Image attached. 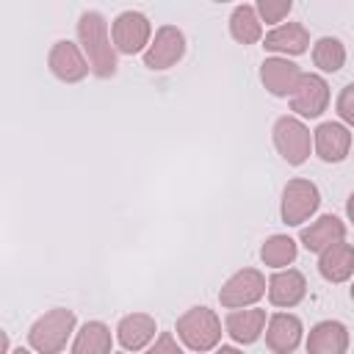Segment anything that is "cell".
I'll return each mask as SVG.
<instances>
[{
    "instance_id": "6da1fadb",
    "label": "cell",
    "mask_w": 354,
    "mask_h": 354,
    "mask_svg": "<svg viewBox=\"0 0 354 354\" xmlns=\"http://www.w3.org/2000/svg\"><path fill=\"white\" fill-rule=\"evenodd\" d=\"M77 44L83 47L91 75L100 80H108L116 75L119 61H116V47L108 30V19L100 11H83L77 19Z\"/></svg>"
},
{
    "instance_id": "7a4b0ae2",
    "label": "cell",
    "mask_w": 354,
    "mask_h": 354,
    "mask_svg": "<svg viewBox=\"0 0 354 354\" xmlns=\"http://www.w3.org/2000/svg\"><path fill=\"white\" fill-rule=\"evenodd\" d=\"M77 315L69 307H53L39 315L28 329V346L39 354H58L66 348L69 337L75 335Z\"/></svg>"
},
{
    "instance_id": "3957f363",
    "label": "cell",
    "mask_w": 354,
    "mask_h": 354,
    "mask_svg": "<svg viewBox=\"0 0 354 354\" xmlns=\"http://www.w3.org/2000/svg\"><path fill=\"white\" fill-rule=\"evenodd\" d=\"M174 332L180 337V343L188 348V351H210L221 343V318L216 315V310L205 307V304H196L191 310H185L177 324H174Z\"/></svg>"
},
{
    "instance_id": "277c9868",
    "label": "cell",
    "mask_w": 354,
    "mask_h": 354,
    "mask_svg": "<svg viewBox=\"0 0 354 354\" xmlns=\"http://www.w3.org/2000/svg\"><path fill=\"white\" fill-rule=\"evenodd\" d=\"M321 205V191L313 180L307 177H293L282 188V202H279V216L288 227H301L307 218L315 216Z\"/></svg>"
},
{
    "instance_id": "5b68a950",
    "label": "cell",
    "mask_w": 354,
    "mask_h": 354,
    "mask_svg": "<svg viewBox=\"0 0 354 354\" xmlns=\"http://www.w3.org/2000/svg\"><path fill=\"white\" fill-rule=\"evenodd\" d=\"M274 147L288 166H301L313 152V133L299 116H279L274 122Z\"/></svg>"
},
{
    "instance_id": "8992f818",
    "label": "cell",
    "mask_w": 354,
    "mask_h": 354,
    "mask_svg": "<svg viewBox=\"0 0 354 354\" xmlns=\"http://www.w3.org/2000/svg\"><path fill=\"white\" fill-rule=\"evenodd\" d=\"M268 290V279L260 268H241L235 271L218 290V301L227 310H238V307H252L257 304Z\"/></svg>"
},
{
    "instance_id": "52a82bcc",
    "label": "cell",
    "mask_w": 354,
    "mask_h": 354,
    "mask_svg": "<svg viewBox=\"0 0 354 354\" xmlns=\"http://www.w3.org/2000/svg\"><path fill=\"white\" fill-rule=\"evenodd\" d=\"M111 39H113L116 53H122V55L144 53L149 47V41H152V22L141 11H133V8L122 11L111 22Z\"/></svg>"
},
{
    "instance_id": "ba28073f",
    "label": "cell",
    "mask_w": 354,
    "mask_h": 354,
    "mask_svg": "<svg viewBox=\"0 0 354 354\" xmlns=\"http://www.w3.org/2000/svg\"><path fill=\"white\" fill-rule=\"evenodd\" d=\"M185 55V33L177 25H160L144 50V66L152 72L171 69Z\"/></svg>"
},
{
    "instance_id": "9c48e42d",
    "label": "cell",
    "mask_w": 354,
    "mask_h": 354,
    "mask_svg": "<svg viewBox=\"0 0 354 354\" xmlns=\"http://www.w3.org/2000/svg\"><path fill=\"white\" fill-rule=\"evenodd\" d=\"M290 100V111L301 119H318L329 108V83L315 72H301Z\"/></svg>"
},
{
    "instance_id": "30bf717a",
    "label": "cell",
    "mask_w": 354,
    "mask_h": 354,
    "mask_svg": "<svg viewBox=\"0 0 354 354\" xmlns=\"http://www.w3.org/2000/svg\"><path fill=\"white\" fill-rule=\"evenodd\" d=\"M47 66H50V72H53L61 83H80V80L91 72L83 47L75 44V41H69V39H58V41L50 47V53H47Z\"/></svg>"
},
{
    "instance_id": "8fae6325",
    "label": "cell",
    "mask_w": 354,
    "mask_h": 354,
    "mask_svg": "<svg viewBox=\"0 0 354 354\" xmlns=\"http://www.w3.org/2000/svg\"><path fill=\"white\" fill-rule=\"evenodd\" d=\"M313 149L324 163H340L351 155V130L346 122H321L313 130Z\"/></svg>"
},
{
    "instance_id": "7c38bea8",
    "label": "cell",
    "mask_w": 354,
    "mask_h": 354,
    "mask_svg": "<svg viewBox=\"0 0 354 354\" xmlns=\"http://www.w3.org/2000/svg\"><path fill=\"white\" fill-rule=\"evenodd\" d=\"M301 77V66L288 55H271L260 64V83L271 97H290Z\"/></svg>"
},
{
    "instance_id": "4fadbf2b",
    "label": "cell",
    "mask_w": 354,
    "mask_h": 354,
    "mask_svg": "<svg viewBox=\"0 0 354 354\" xmlns=\"http://www.w3.org/2000/svg\"><path fill=\"white\" fill-rule=\"evenodd\" d=\"M268 301L274 307H282V310H290L296 304L304 301L307 296V279L299 268H274V274L268 277Z\"/></svg>"
},
{
    "instance_id": "5bb4252c",
    "label": "cell",
    "mask_w": 354,
    "mask_h": 354,
    "mask_svg": "<svg viewBox=\"0 0 354 354\" xmlns=\"http://www.w3.org/2000/svg\"><path fill=\"white\" fill-rule=\"evenodd\" d=\"M266 346L274 354H290L301 346L304 337V324L293 313H274L266 324Z\"/></svg>"
},
{
    "instance_id": "9a60e30c",
    "label": "cell",
    "mask_w": 354,
    "mask_h": 354,
    "mask_svg": "<svg viewBox=\"0 0 354 354\" xmlns=\"http://www.w3.org/2000/svg\"><path fill=\"white\" fill-rule=\"evenodd\" d=\"M266 310L260 307H238V310H230L227 318H224V332L238 343V346H252L254 340H260V335L266 332Z\"/></svg>"
},
{
    "instance_id": "2e32d148",
    "label": "cell",
    "mask_w": 354,
    "mask_h": 354,
    "mask_svg": "<svg viewBox=\"0 0 354 354\" xmlns=\"http://www.w3.org/2000/svg\"><path fill=\"white\" fill-rule=\"evenodd\" d=\"M263 47L277 55H301L310 50V30L301 22H279L263 36Z\"/></svg>"
},
{
    "instance_id": "e0dca14e",
    "label": "cell",
    "mask_w": 354,
    "mask_h": 354,
    "mask_svg": "<svg viewBox=\"0 0 354 354\" xmlns=\"http://www.w3.org/2000/svg\"><path fill=\"white\" fill-rule=\"evenodd\" d=\"M158 335V321L149 313H130L116 324V340L124 351L147 348Z\"/></svg>"
},
{
    "instance_id": "ac0fdd59",
    "label": "cell",
    "mask_w": 354,
    "mask_h": 354,
    "mask_svg": "<svg viewBox=\"0 0 354 354\" xmlns=\"http://www.w3.org/2000/svg\"><path fill=\"white\" fill-rule=\"evenodd\" d=\"M304 346L310 354H346L348 351V326L335 318L318 321L310 329Z\"/></svg>"
},
{
    "instance_id": "d6986e66",
    "label": "cell",
    "mask_w": 354,
    "mask_h": 354,
    "mask_svg": "<svg viewBox=\"0 0 354 354\" xmlns=\"http://www.w3.org/2000/svg\"><path fill=\"white\" fill-rule=\"evenodd\" d=\"M337 241H346V224H343L335 213L318 216V218H315L310 227H304L301 235H299V243H301L307 252H313V254H321L326 246H332V243H337Z\"/></svg>"
},
{
    "instance_id": "ffe728a7",
    "label": "cell",
    "mask_w": 354,
    "mask_h": 354,
    "mask_svg": "<svg viewBox=\"0 0 354 354\" xmlns=\"http://www.w3.org/2000/svg\"><path fill=\"white\" fill-rule=\"evenodd\" d=\"M318 274L332 285H340V282L351 279L354 277V246L346 243V241H337V243L326 246L318 254Z\"/></svg>"
},
{
    "instance_id": "44dd1931",
    "label": "cell",
    "mask_w": 354,
    "mask_h": 354,
    "mask_svg": "<svg viewBox=\"0 0 354 354\" xmlns=\"http://www.w3.org/2000/svg\"><path fill=\"white\" fill-rule=\"evenodd\" d=\"M72 354H108L113 348L111 326L102 321H86L72 340Z\"/></svg>"
},
{
    "instance_id": "7402d4cb",
    "label": "cell",
    "mask_w": 354,
    "mask_h": 354,
    "mask_svg": "<svg viewBox=\"0 0 354 354\" xmlns=\"http://www.w3.org/2000/svg\"><path fill=\"white\" fill-rule=\"evenodd\" d=\"M230 36L238 41V44H257L263 39V19L257 14L254 6H235L232 14H230Z\"/></svg>"
},
{
    "instance_id": "603a6c76",
    "label": "cell",
    "mask_w": 354,
    "mask_h": 354,
    "mask_svg": "<svg viewBox=\"0 0 354 354\" xmlns=\"http://www.w3.org/2000/svg\"><path fill=\"white\" fill-rule=\"evenodd\" d=\"M313 64L326 75L340 72L346 66V44L337 36H321L313 44Z\"/></svg>"
},
{
    "instance_id": "cb8c5ba5",
    "label": "cell",
    "mask_w": 354,
    "mask_h": 354,
    "mask_svg": "<svg viewBox=\"0 0 354 354\" xmlns=\"http://www.w3.org/2000/svg\"><path fill=\"white\" fill-rule=\"evenodd\" d=\"M296 254H299V243L290 235H271L260 246V260L268 268H285L296 260Z\"/></svg>"
},
{
    "instance_id": "d4e9b609",
    "label": "cell",
    "mask_w": 354,
    "mask_h": 354,
    "mask_svg": "<svg viewBox=\"0 0 354 354\" xmlns=\"http://www.w3.org/2000/svg\"><path fill=\"white\" fill-rule=\"evenodd\" d=\"M254 8L266 25H279L290 14L293 0H254Z\"/></svg>"
},
{
    "instance_id": "484cf974",
    "label": "cell",
    "mask_w": 354,
    "mask_h": 354,
    "mask_svg": "<svg viewBox=\"0 0 354 354\" xmlns=\"http://www.w3.org/2000/svg\"><path fill=\"white\" fill-rule=\"evenodd\" d=\"M335 111L340 116V122H346L348 127H354V83L343 86L337 100H335Z\"/></svg>"
},
{
    "instance_id": "4316f807",
    "label": "cell",
    "mask_w": 354,
    "mask_h": 354,
    "mask_svg": "<svg viewBox=\"0 0 354 354\" xmlns=\"http://www.w3.org/2000/svg\"><path fill=\"white\" fill-rule=\"evenodd\" d=\"M149 348H152V354H163V351L166 354H180V343L171 332H160V337H155V343Z\"/></svg>"
},
{
    "instance_id": "83f0119b",
    "label": "cell",
    "mask_w": 354,
    "mask_h": 354,
    "mask_svg": "<svg viewBox=\"0 0 354 354\" xmlns=\"http://www.w3.org/2000/svg\"><path fill=\"white\" fill-rule=\"evenodd\" d=\"M346 216H348V221H354V191L346 199Z\"/></svg>"
},
{
    "instance_id": "f1b7e54d",
    "label": "cell",
    "mask_w": 354,
    "mask_h": 354,
    "mask_svg": "<svg viewBox=\"0 0 354 354\" xmlns=\"http://www.w3.org/2000/svg\"><path fill=\"white\" fill-rule=\"evenodd\" d=\"M348 296H351V301H354V282H351V288H348Z\"/></svg>"
},
{
    "instance_id": "f546056e",
    "label": "cell",
    "mask_w": 354,
    "mask_h": 354,
    "mask_svg": "<svg viewBox=\"0 0 354 354\" xmlns=\"http://www.w3.org/2000/svg\"><path fill=\"white\" fill-rule=\"evenodd\" d=\"M213 3H232V0H213Z\"/></svg>"
},
{
    "instance_id": "4dcf8cb0",
    "label": "cell",
    "mask_w": 354,
    "mask_h": 354,
    "mask_svg": "<svg viewBox=\"0 0 354 354\" xmlns=\"http://www.w3.org/2000/svg\"><path fill=\"white\" fill-rule=\"evenodd\" d=\"M351 158H354V149H351Z\"/></svg>"
}]
</instances>
